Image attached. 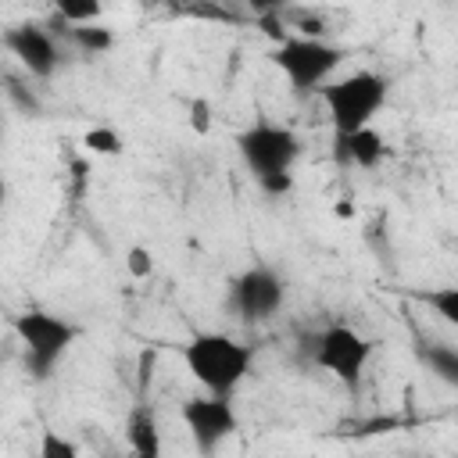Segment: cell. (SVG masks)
I'll return each instance as SVG.
<instances>
[{"label":"cell","instance_id":"6da1fadb","mask_svg":"<svg viewBox=\"0 0 458 458\" xmlns=\"http://www.w3.org/2000/svg\"><path fill=\"white\" fill-rule=\"evenodd\" d=\"M301 136L279 122H254L236 132V154L243 168L254 175L258 190L268 197H283L293 186V165L301 161Z\"/></svg>","mask_w":458,"mask_h":458},{"label":"cell","instance_id":"7a4b0ae2","mask_svg":"<svg viewBox=\"0 0 458 458\" xmlns=\"http://www.w3.org/2000/svg\"><path fill=\"white\" fill-rule=\"evenodd\" d=\"M182 365L200 383V390L233 397L240 390V383L250 376L254 344L218 333V329H204L182 344Z\"/></svg>","mask_w":458,"mask_h":458},{"label":"cell","instance_id":"3957f363","mask_svg":"<svg viewBox=\"0 0 458 458\" xmlns=\"http://www.w3.org/2000/svg\"><path fill=\"white\" fill-rule=\"evenodd\" d=\"M318 97L326 104V114H329L333 132H354V129L372 125V118L386 107V100H390V79L383 72L358 68V72H347L340 79H329L318 89Z\"/></svg>","mask_w":458,"mask_h":458},{"label":"cell","instance_id":"277c9868","mask_svg":"<svg viewBox=\"0 0 458 458\" xmlns=\"http://www.w3.org/2000/svg\"><path fill=\"white\" fill-rule=\"evenodd\" d=\"M14 336L21 344V358L32 379H47L75 347L79 340V326L68 322L64 315L43 311V308H29L14 318Z\"/></svg>","mask_w":458,"mask_h":458},{"label":"cell","instance_id":"5b68a950","mask_svg":"<svg viewBox=\"0 0 458 458\" xmlns=\"http://www.w3.org/2000/svg\"><path fill=\"white\" fill-rule=\"evenodd\" d=\"M344 47L322 36H283L272 50V64L283 72L293 93H318L344 64Z\"/></svg>","mask_w":458,"mask_h":458},{"label":"cell","instance_id":"8992f818","mask_svg":"<svg viewBox=\"0 0 458 458\" xmlns=\"http://www.w3.org/2000/svg\"><path fill=\"white\" fill-rule=\"evenodd\" d=\"M372 351H376V344L365 333H358L347 322H333V326L315 333V340H311V365L329 372L336 383L354 390L361 383L369 361H372Z\"/></svg>","mask_w":458,"mask_h":458},{"label":"cell","instance_id":"52a82bcc","mask_svg":"<svg viewBox=\"0 0 458 458\" xmlns=\"http://www.w3.org/2000/svg\"><path fill=\"white\" fill-rule=\"evenodd\" d=\"M286 301V283L268 265H250L233 279V308L243 322H268Z\"/></svg>","mask_w":458,"mask_h":458},{"label":"cell","instance_id":"ba28073f","mask_svg":"<svg viewBox=\"0 0 458 458\" xmlns=\"http://www.w3.org/2000/svg\"><path fill=\"white\" fill-rule=\"evenodd\" d=\"M179 411H182V422H186V429H190V437L197 440L200 451H215L240 426L236 408H233V401L225 394H208L204 390V397L200 394L186 397Z\"/></svg>","mask_w":458,"mask_h":458},{"label":"cell","instance_id":"9c48e42d","mask_svg":"<svg viewBox=\"0 0 458 458\" xmlns=\"http://www.w3.org/2000/svg\"><path fill=\"white\" fill-rule=\"evenodd\" d=\"M4 47L11 50V57H18V64L36 75V79H50L57 68H61V47L57 39L39 29V25H14L4 32Z\"/></svg>","mask_w":458,"mask_h":458},{"label":"cell","instance_id":"30bf717a","mask_svg":"<svg viewBox=\"0 0 458 458\" xmlns=\"http://www.w3.org/2000/svg\"><path fill=\"white\" fill-rule=\"evenodd\" d=\"M336 136V157L354 165V168H379L383 157H386V140L379 129L365 125V129H354V132H333Z\"/></svg>","mask_w":458,"mask_h":458},{"label":"cell","instance_id":"8fae6325","mask_svg":"<svg viewBox=\"0 0 458 458\" xmlns=\"http://www.w3.org/2000/svg\"><path fill=\"white\" fill-rule=\"evenodd\" d=\"M125 440H129V447H132L136 454H143V458L161 454V429H157V419H154V411H150L147 404L132 408V415H129V422H125Z\"/></svg>","mask_w":458,"mask_h":458},{"label":"cell","instance_id":"7c38bea8","mask_svg":"<svg viewBox=\"0 0 458 458\" xmlns=\"http://www.w3.org/2000/svg\"><path fill=\"white\" fill-rule=\"evenodd\" d=\"M419 361L429 369L433 379H440L444 386H454L458 390V347L454 344H444V340H433L419 351Z\"/></svg>","mask_w":458,"mask_h":458},{"label":"cell","instance_id":"4fadbf2b","mask_svg":"<svg viewBox=\"0 0 458 458\" xmlns=\"http://www.w3.org/2000/svg\"><path fill=\"white\" fill-rule=\"evenodd\" d=\"M422 304L451 329H458V283H444V286H433L422 293Z\"/></svg>","mask_w":458,"mask_h":458},{"label":"cell","instance_id":"5bb4252c","mask_svg":"<svg viewBox=\"0 0 458 458\" xmlns=\"http://www.w3.org/2000/svg\"><path fill=\"white\" fill-rule=\"evenodd\" d=\"M64 25H93L104 14V0H50Z\"/></svg>","mask_w":458,"mask_h":458},{"label":"cell","instance_id":"9a60e30c","mask_svg":"<svg viewBox=\"0 0 458 458\" xmlns=\"http://www.w3.org/2000/svg\"><path fill=\"white\" fill-rule=\"evenodd\" d=\"M68 32H72L75 47H82L86 54H104V50L114 47V36H111L107 29H100L97 21H93V25H72Z\"/></svg>","mask_w":458,"mask_h":458},{"label":"cell","instance_id":"2e32d148","mask_svg":"<svg viewBox=\"0 0 458 458\" xmlns=\"http://www.w3.org/2000/svg\"><path fill=\"white\" fill-rule=\"evenodd\" d=\"M39 454H43V458H75V454H79V447H75L72 440L57 437L54 429H47V433H43V440H39Z\"/></svg>","mask_w":458,"mask_h":458},{"label":"cell","instance_id":"e0dca14e","mask_svg":"<svg viewBox=\"0 0 458 458\" xmlns=\"http://www.w3.org/2000/svg\"><path fill=\"white\" fill-rule=\"evenodd\" d=\"M86 147L97 154H118L122 150V136L114 129H89L86 132Z\"/></svg>","mask_w":458,"mask_h":458},{"label":"cell","instance_id":"ac0fdd59","mask_svg":"<svg viewBox=\"0 0 458 458\" xmlns=\"http://www.w3.org/2000/svg\"><path fill=\"white\" fill-rule=\"evenodd\" d=\"M125 265H129V276H132V279H147V276L154 272V254H150L147 247H129Z\"/></svg>","mask_w":458,"mask_h":458},{"label":"cell","instance_id":"d6986e66","mask_svg":"<svg viewBox=\"0 0 458 458\" xmlns=\"http://www.w3.org/2000/svg\"><path fill=\"white\" fill-rule=\"evenodd\" d=\"M190 125H193L197 132H208V129H211V104H208V100H193V104H190Z\"/></svg>","mask_w":458,"mask_h":458},{"label":"cell","instance_id":"ffe728a7","mask_svg":"<svg viewBox=\"0 0 458 458\" xmlns=\"http://www.w3.org/2000/svg\"><path fill=\"white\" fill-rule=\"evenodd\" d=\"M247 4H250V11H254V14L268 18V14H276V11H279L286 0H247Z\"/></svg>","mask_w":458,"mask_h":458}]
</instances>
